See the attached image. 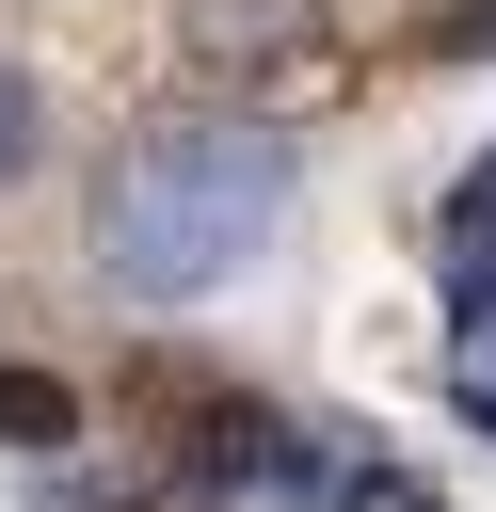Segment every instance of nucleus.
Returning a JSON list of instances; mask_svg holds the SVG:
<instances>
[{"instance_id": "f257e3e1", "label": "nucleus", "mask_w": 496, "mask_h": 512, "mask_svg": "<svg viewBox=\"0 0 496 512\" xmlns=\"http://www.w3.org/2000/svg\"><path fill=\"white\" fill-rule=\"evenodd\" d=\"M272 208H288V144L240 128V112H192V128H144V144L112 160L96 256H112V288L192 304V288H224V272L272 240Z\"/></svg>"}, {"instance_id": "f03ea898", "label": "nucleus", "mask_w": 496, "mask_h": 512, "mask_svg": "<svg viewBox=\"0 0 496 512\" xmlns=\"http://www.w3.org/2000/svg\"><path fill=\"white\" fill-rule=\"evenodd\" d=\"M336 480V448L320 432H288L272 400H176V496L208 512V496H320Z\"/></svg>"}, {"instance_id": "7ed1b4c3", "label": "nucleus", "mask_w": 496, "mask_h": 512, "mask_svg": "<svg viewBox=\"0 0 496 512\" xmlns=\"http://www.w3.org/2000/svg\"><path fill=\"white\" fill-rule=\"evenodd\" d=\"M432 288H448V320H480V304H496V144L448 176V224H432Z\"/></svg>"}, {"instance_id": "20e7f679", "label": "nucleus", "mask_w": 496, "mask_h": 512, "mask_svg": "<svg viewBox=\"0 0 496 512\" xmlns=\"http://www.w3.org/2000/svg\"><path fill=\"white\" fill-rule=\"evenodd\" d=\"M80 432V384L64 368H0V448H64Z\"/></svg>"}, {"instance_id": "39448f33", "label": "nucleus", "mask_w": 496, "mask_h": 512, "mask_svg": "<svg viewBox=\"0 0 496 512\" xmlns=\"http://www.w3.org/2000/svg\"><path fill=\"white\" fill-rule=\"evenodd\" d=\"M448 416H464V432H496V304H480V320H448Z\"/></svg>"}, {"instance_id": "423d86ee", "label": "nucleus", "mask_w": 496, "mask_h": 512, "mask_svg": "<svg viewBox=\"0 0 496 512\" xmlns=\"http://www.w3.org/2000/svg\"><path fill=\"white\" fill-rule=\"evenodd\" d=\"M320 496H336V512H432V480H400V464H352V448H336V480H320Z\"/></svg>"}, {"instance_id": "0eeeda50", "label": "nucleus", "mask_w": 496, "mask_h": 512, "mask_svg": "<svg viewBox=\"0 0 496 512\" xmlns=\"http://www.w3.org/2000/svg\"><path fill=\"white\" fill-rule=\"evenodd\" d=\"M16 160H32V80L0 64V176H16Z\"/></svg>"}]
</instances>
